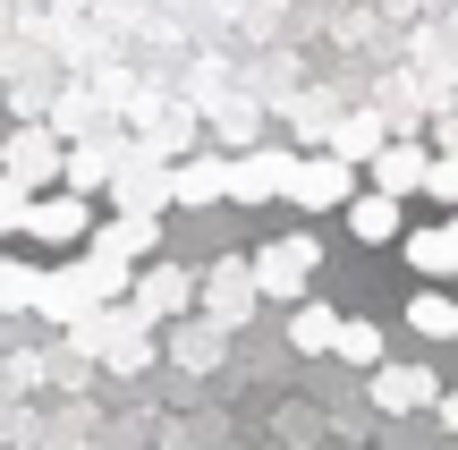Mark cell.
<instances>
[{
  "label": "cell",
  "instance_id": "277c9868",
  "mask_svg": "<svg viewBox=\"0 0 458 450\" xmlns=\"http://www.w3.org/2000/svg\"><path fill=\"white\" fill-rule=\"evenodd\" d=\"M128 306L145 323H179V315H196V272H179V264H145L128 281Z\"/></svg>",
  "mask_w": 458,
  "mask_h": 450
},
{
  "label": "cell",
  "instance_id": "d6986e66",
  "mask_svg": "<svg viewBox=\"0 0 458 450\" xmlns=\"http://www.w3.org/2000/svg\"><path fill=\"white\" fill-rule=\"evenodd\" d=\"M382 145H391V136H382V119H374V111H348L340 128H331V153H340V162H374Z\"/></svg>",
  "mask_w": 458,
  "mask_h": 450
},
{
  "label": "cell",
  "instance_id": "44dd1931",
  "mask_svg": "<svg viewBox=\"0 0 458 450\" xmlns=\"http://www.w3.org/2000/svg\"><path fill=\"white\" fill-rule=\"evenodd\" d=\"M43 298V272L34 264H0V306H34Z\"/></svg>",
  "mask_w": 458,
  "mask_h": 450
},
{
  "label": "cell",
  "instance_id": "e0dca14e",
  "mask_svg": "<svg viewBox=\"0 0 458 450\" xmlns=\"http://www.w3.org/2000/svg\"><path fill=\"white\" fill-rule=\"evenodd\" d=\"M408 332H425L433 349H442V340H458V298H450L442 281H425V289L408 298Z\"/></svg>",
  "mask_w": 458,
  "mask_h": 450
},
{
  "label": "cell",
  "instance_id": "484cf974",
  "mask_svg": "<svg viewBox=\"0 0 458 450\" xmlns=\"http://www.w3.org/2000/svg\"><path fill=\"white\" fill-rule=\"evenodd\" d=\"M450 230H458V204H450Z\"/></svg>",
  "mask_w": 458,
  "mask_h": 450
},
{
  "label": "cell",
  "instance_id": "603a6c76",
  "mask_svg": "<svg viewBox=\"0 0 458 450\" xmlns=\"http://www.w3.org/2000/svg\"><path fill=\"white\" fill-rule=\"evenodd\" d=\"M425 196H433V204H458V153H433V170H425Z\"/></svg>",
  "mask_w": 458,
  "mask_h": 450
},
{
  "label": "cell",
  "instance_id": "6da1fadb",
  "mask_svg": "<svg viewBox=\"0 0 458 450\" xmlns=\"http://www.w3.org/2000/svg\"><path fill=\"white\" fill-rule=\"evenodd\" d=\"M255 306H263V289H255V264H246V255H221V264L196 281V315H213L221 332H238Z\"/></svg>",
  "mask_w": 458,
  "mask_h": 450
},
{
  "label": "cell",
  "instance_id": "30bf717a",
  "mask_svg": "<svg viewBox=\"0 0 458 450\" xmlns=\"http://www.w3.org/2000/svg\"><path fill=\"white\" fill-rule=\"evenodd\" d=\"M85 247L119 255V264H145V255L162 247V213H119V221H102V230H85Z\"/></svg>",
  "mask_w": 458,
  "mask_h": 450
},
{
  "label": "cell",
  "instance_id": "52a82bcc",
  "mask_svg": "<svg viewBox=\"0 0 458 450\" xmlns=\"http://www.w3.org/2000/svg\"><path fill=\"white\" fill-rule=\"evenodd\" d=\"M85 230H94V204H85L77 187L26 204V238H43V247H85Z\"/></svg>",
  "mask_w": 458,
  "mask_h": 450
},
{
  "label": "cell",
  "instance_id": "2e32d148",
  "mask_svg": "<svg viewBox=\"0 0 458 450\" xmlns=\"http://www.w3.org/2000/svg\"><path fill=\"white\" fill-rule=\"evenodd\" d=\"M331 340H340V306L297 298V306H289V349H297V357H331Z\"/></svg>",
  "mask_w": 458,
  "mask_h": 450
},
{
  "label": "cell",
  "instance_id": "9a60e30c",
  "mask_svg": "<svg viewBox=\"0 0 458 450\" xmlns=\"http://www.w3.org/2000/svg\"><path fill=\"white\" fill-rule=\"evenodd\" d=\"M170 204H229V162H221V153L170 162Z\"/></svg>",
  "mask_w": 458,
  "mask_h": 450
},
{
  "label": "cell",
  "instance_id": "cb8c5ba5",
  "mask_svg": "<svg viewBox=\"0 0 458 450\" xmlns=\"http://www.w3.org/2000/svg\"><path fill=\"white\" fill-rule=\"evenodd\" d=\"M433 417H442V425H450V434H458V383L442 391V400H433Z\"/></svg>",
  "mask_w": 458,
  "mask_h": 450
},
{
  "label": "cell",
  "instance_id": "7c38bea8",
  "mask_svg": "<svg viewBox=\"0 0 458 450\" xmlns=\"http://www.w3.org/2000/svg\"><path fill=\"white\" fill-rule=\"evenodd\" d=\"M365 170H374V187H382V196H399V204H408V196H425V170H433V153H425V145H382Z\"/></svg>",
  "mask_w": 458,
  "mask_h": 450
},
{
  "label": "cell",
  "instance_id": "9c48e42d",
  "mask_svg": "<svg viewBox=\"0 0 458 450\" xmlns=\"http://www.w3.org/2000/svg\"><path fill=\"white\" fill-rule=\"evenodd\" d=\"M374 408H391V417H416V408L442 400V383H433V366H374Z\"/></svg>",
  "mask_w": 458,
  "mask_h": 450
},
{
  "label": "cell",
  "instance_id": "7402d4cb",
  "mask_svg": "<svg viewBox=\"0 0 458 450\" xmlns=\"http://www.w3.org/2000/svg\"><path fill=\"white\" fill-rule=\"evenodd\" d=\"M26 204H34V187L0 170V238H9V230H26Z\"/></svg>",
  "mask_w": 458,
  "mask_h": 450
},
{
  "label": "cell",
  "instance_id": "d4e9b609",
  "mask_svg": "<svg viewBox=\"0 0 458 450\" xmlns=\"http://www.w3.org/2000/svg\"><path fill=\"white\" fill-rule=\"evenodd\" d=\"M442 153H458V111H450V119H442Z\"/></svg>",
  "mask_w": 458,
  "mask_h": 450
},
{
  "label": "cell",
  "instance_id": "8fae6325",
  "mask_svg": "<svg viewBox=\"0 0 458 450\" xmlns=\"http://www.w3.org/2000/svg\"><path fill=\"white\" fill-rule=\"evenodd\" d=\"M340 213H348V230H357V247H399V230H408V221H399V196H382V187L348 196Z\"/></svg>",
  "mask_w": 458,
  "mask_h": 450
},
{
  "label": "cell",
  "instance_id": "4fadbf2b",
  "mask_svg": "<svg viewBox=\"0 0 458 450\" xmlns=\"http://www.w3.org/2000/svg\"><path fill=\"white\" fill-rule=\"evenodd\" d=\"M221 349H229V332H221L213 315H179V323H170V357H179L187 374H213Z\"/></svg>",
  "mask_w": 458,
  "mask_h": 450
},
{
  "label": "cell",
  "instance_id": "8992f818",
  "mask_svg": "<svg viewBox=\"0 0 458 450\" xmlns=\"http://www.w3.org/2000/svg\"><path fill=\"white\" fill-rule=\"evenodd\" d=\"M111 204H119V213H162V204H170V162H162V153H119Z\"/></svg>",
  "mask_w": 458,
  "mask_h": 450
},
{
  "label": "cell",
  "instance_id": "ffe728a7",
  "mask_svg": "<svg viewBox=\"0 0 458 450\" xmlns=\"http://www.w3.org/2000/svg\"><path fill=\"white\" fill-rule=\"evenodd\" d=\"M331 357H348V366L374 374V366H382V332H374V323H357V315H340V340H331Z\"/></svg>",
  "mask_w": 458,
  "mask_h": 450
},
{
  "label": "cell",
  "instance_id": "5bb4252c",
  "mask_svg": "<svg viewBox=\"0 0 458 450\" xmlns=\"http://www.w3.org/2000/svg\"><path fill=\"white\" fill-rule=\"evenodd\" d=\"M399 255H408L425 281H458V230L433 221V230H399Z\"/></svg>",
  "mask_w": 458,
  "mask_h": 450
},
{
  "label": "cell",
  "instance_id": "ac0fdd59",
  "mask_svg": "<svg viewBox=\"0 0 458 450\" xmlns=\"http://www.w3.org/2000/svg\"><path fill=\"white\" fill-rule=\"evenodd\" d=\"M111 170H119V145H77V153H60V179L77 187V196L111 187Z\"/></svg>",
  "mask_w": 458,
  "mask_h": 450
},
{
  "label": "cell",
  "instance_id": "3957f363",
  "mask_svg": "<svg viewBox=\"0 0 458 450\" xmlns=\"http://www.w3.org/2000/svg\"><path fill=\"white\" fill-rule=\"evenodd\" d=\"M348 196H357V162H340V153H306V162L289 170V204L297 213H340Z\"/></svg>",
  "mask_w": 458,
  "mask_h": 450
},
{
  "label": "cell",
  "instance_id": "ba28073f",
  "mask_svg": "<svg viewBox=\"0 0 458 450\" xmlns=\"http://www.w3.org/2000/svg\"><path fill=\"white\" fill-rule=\"evenodd\" d=\"M0 170H9V179H26V187H51V179H60V136H51V128H9Z\"/></svg>",
  "mask_w": 458,
  "mask_h": 450
},
{
  "label": "cell",
  "instance_id": "5b68a950",
  "mask_svg": "<svg viewBox=\"0 0 458 450\" xmlns=\"http://www.w3.org/2000/svg\"><path fill=\"white\" fill-rule=\"evenodd\" d=\"M289 170H297V153H280V145L238 153L229 162V204H280L289 196Z\"/></svg>",
  "mask_w": 458,
  "mask_h": 450
},
{
  "label": "cell",
  "instance_id": "7a4b0ae2",
  "mask_svg": "<svg viewBox=\"0 0 458 450\" xmlns=\"http://www.w3.org/2000/svg\"><path fill=\"white\" fill-rule=\"evenodd\" d=\"M246 264H255V289H263V298L297 306V298H306V281H314V264H323V247L297 230V238H272L263 255H246Z\"/></svg>",
  "mask_w": 458,
  "mask_h": 450
}]
</instances>
